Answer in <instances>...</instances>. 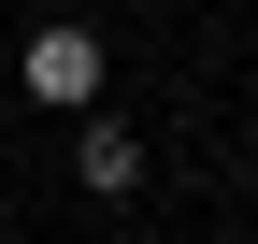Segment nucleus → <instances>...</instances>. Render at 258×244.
Returning <instances> with one entry per match:
<instances>
[{"instance_id": "obj_1", "label": "nucleus", "mask_w": 258, "mask_h": 244, "mask_svg": "<svg viewBox=\"0 0 258 244\" xmlns=\"http://www.w3.org/2000/svg\"><path fill=\"white\" fill-rule=\"evenodd\" d=\"M15 72H29V101H57V115H86V101H101V29H86V15H43Z\"/></svg>"}, {"instance_id": "obj_2", "label": "nucleus", "mask_w": 258, "mask_h": 244, "mask_svg": "<svg viewBox=\"0 0 258 244\" xmlns=\"http://www.w3.org/2000/svg\"><path fill=\"white\" fill-rule=\"evenodd\" d=\"M72 172H86V201H129V187H144V144L86 115V130H72Z\"/></svg>"}]
</instances>
